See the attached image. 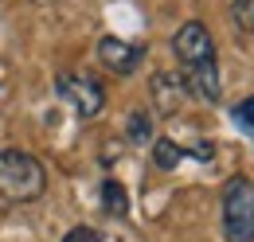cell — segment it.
<instances>
[{
  "instance_id": "obj_1",
  "label": "cell",
  "mask_w": 254,
  "mask_h": 242,
  "mask_svg": "<svg viewBox=\"0 0 254 242\" xmlns=\"http://www.w3.org/2000/svg\"><path fill=\"white\" fill-rule=\"evenodd\" d=\"M47 191V172L24 149H0V195L8 203H35Z\"/></svg>"
},
{
  "instance_id": "obj_2",
  "label": "cell",
  "mask_w": 254,
  "mask_h": 242,
  "mask_svg": "<svg viewBox=\"0 0 254 242\" xmlns=\"http://www.w3.org/2000/svg\"><path fill=\"white\" fill-rule=\"evenodd\" d=\"M223 235L227 242H254V183L243 176L223 187Z\"/></svg>"
},
{
  "instance_id": "obj_3",
  "label": "cell",
  "mask_w": 254,
  "mask_h": 242,
  "mask_svg": "<svg viewBox=\"0 0 254 242\" xmlns=\"http://www.w3.org/2000/svg\"><path fill=\"white\" fill-rule=\"evenodd\" d=\"M55 90H59V98H63L82 121L98 118V114L106 110V86L98 82L94 74H86V70H82V74H78V70H63V74L55 78Z\"/></svg>"
},
{
  "instance_id": "obj_4",
  "label": "cell",
  "mask_w": 254,
  "mask_h": 242,
  "mask_svg": "<svg viewBox=\"0 0 254 242\" xmlns=\"http://www.w3.org/2000/svg\"><path fill=\"white\" fill-rule=\"evenodd\" d=\"M172 51L184 66H199V62H215V43H211V31L203 24H184V28L172 35Z\"/></svg>"
},
{
  "instance_id": "obj_5",
  "label": "cell",
  "mask_w": 254,
  "mask_h": 242,
  "mask_svg": "<svg viewBox=\"0 0 254 242\" xmlns=\"http://www.w3.org/2000/svg\"><path fill=\"white\" fill-rule=\"evenodd\" d=\"M98 62L106 66V70H114V74H137V66L145 62V47H137V43H126V39H118V35H102L98 39Z\"/></svg>"
},
{
  "instance_id": "obj_6",
  "label": "cell",
  "mask_w": 254,
  "mask_h": 242,
  "mask_svg": "<svg viewBox=\"0 0 254 242\" xmlns=\"http://www.w3.org/2000/svg\"><path fill=\"white\" fill-rule=\"evenodd\" d=\"M188 98L191 94H188V86H184V74H172V70L153 74V106H157L160 118H172Z\"/></svg>"
},
{
  "instance_id": "obj_7",
  "label": "cell",
  "mask_w": 254,
  "mask_h": 242,
  "mask_svg": "<svg viewBox=\"0 0 254 242\" xmlns=\"http://www.w3.org/2000/svg\"><path fill=\"white\" fill-rule=\"evenodd\" d=\"M184 86H188L191 98H199V102L215 106V102H219V94H223L219 66H215V62H199V66H188V74H184Z\"/></svg>"
},
{
  "instance_id": "obj_8",
  "label": "cell",
  "mask_w": 254,
  "mask_h": 242,
  "mask_svg": "<svg viewBox=\"0 0 254 242\" xmlns=\"http://www.w3.org/2000/svg\"><path fill=\"white\" fill-rule=\"evenodd\" d=\"M126 137L133 141V145H153L157 137H153V114L141 106V110H133L126 121Z\"/></svg>"
},
{
  "instance_id": "obj_9",
  "label": "cell",
  "mask_w": 254,
  "mask_h": 242,
  "mask_svg": "<svg viewBox=\"0 0 254 242\" xmlns=\"http://www.w3.org/2000/svg\"><path fill=\"white\" fill-rule=\"evenodd\" d=\"M180 160H184V149H180L172 137H157V141H153V164H157V168L172 172Z\"/></svg>"
},
{
  "instance_id": "obj_10",
  "label": "cell",
  "mask_w": 254,
  "mask_h": 242,
  "mask_svg": "<svg viewBox=\"0 0 254 242\" xmlns=\"http://www.w3.org/2000/svg\"><path fill=\"white\" fill-rule=\"evenodd\" d=\"M102 207H106V211H110V215H118V219H122V215L129 211L126 187H122V183H118V180H106V183H102Z\"/></svg>"
},
{
  "instance_id": "obj_11",
  "label": "cell",
  "mask_w": 254,
  "mask_h": 242,
  "mask_svg": "<svg viewBox=\"0 0 254 242\" xmlns=\"http://www.w3.org/2000/svg\"><path fill=\"white\" fill-rule=\"evenodd\" d=\"M231 20L243 31H254V0H235L231 4Z\"/></svg>"
},
{
  "instance_id": "obj_12",
  "label": "cell",
  "mask_w": 254,
  "mask_h": 242,
  "mask_svg": "<svg viewBox=\"0 0 254 242\" xmlns=\"http://www.w3.org/2000/svg\"><path fill=\"white\" fill-rule=\"evenodd\" d=\"M231 118L239 121V129H247V133L254 137V94H251V98H243V102L231 110Z\"/></svg>"
},
{
  "instance_id": "obj_13",
  "label": "cell",
  "mask_w": 254,
  "mask_h": 242,
  "mask_svg": "<svg viewBox=\"0 0 254 242\" xmlns=\"http://www.w3.org/2000/svg\"><path fill=\"white\" fill-rule=\"evenodd\" d=\"M63 242H102V235H98L94 227H70L63 235Z\"/></svg>"
}]
</instances>
